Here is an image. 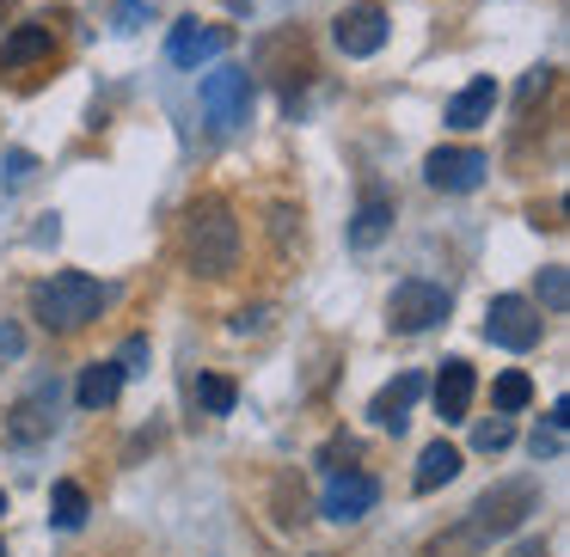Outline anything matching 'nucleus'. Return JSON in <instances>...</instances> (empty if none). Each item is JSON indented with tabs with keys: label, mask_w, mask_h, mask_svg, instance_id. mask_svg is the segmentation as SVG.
<instances>
[{
	"label": "nucleus",
	"mask_w": 570,
	"mask_h": 557,
	"mask_svg": "<svg viewBox=\"0 0 570 557\" xmlns=\"http://www.w3.org/2000/svg\"><path fill=\"white\" fill-rule=\"evenodd\" d=\"M105 300H111V288H99L87 270H56L50 282L31 288V319H38L43 331L68 337V331H80V325L99 319Z\"/></svg>",
	"instance_id": "f257e3e1"
},
{
	"label": "nucleus",
	"mask_w": 570,
	"mask_h": 557,
	"mask_svg": "<svg viewBox=\"0 0 570 557\" xmlns=\"http://www.w3.org/2000/svg\"><path fill=\"white\" fill-rule=\"evenodd\" d=\"M185 258L197 276H227L239 263V221L222 197H197L185 215Z\"/></svg>",
	"instance_id": "f03ea898"
},
{
	"label": "nucleus",
	"mask_w": 570,
	"mask_h": 557,
	"mask_svg": "<svg viewBox=\"0 0 570 557\" xmlns=\"http://www.w3.org/2000/svg\"><path fill=\"white\" fill-rule=\"evenodd\" d=\"M528 515H540V484L533 478H503L497 490H484L479 503H472L466 527L479 533V539H509Z\"/></svg>",
	"instance_id": "7ed1b4c3"
},
{
	"label": "nucleus",
	"mask_w": 570,
	"mask_h": 557,
	"mask_svg": "<svg viewBox=\"0 0 570 557\" xmlns=\"http://www.w3.org/2000/svg\"><path fill=\"white\" fill-rule=\"evenodd\" d=\"M448 312H454V295H448L442 282H399L393 300H386V325H393L399 337H423L435 331V325H448Z\"/></svg>",
	"instance_id": "20e7f679"
},
{
	"label": "nucleus",
	"mask_w": 570,
	"mask_h": 557,
	"mask_svg": "<svg viewBox=\"0 0 570 557\" xmlns=\"http://www.w3.org/2000/svg\"><path fill=\"white\" fill-rule=\"evenodd\" d=\"M197 105H203V123H209L215 136L239 129L252 117V74H246V68H234V62H222L215 74H203Z\"/></svg>",
	"instance_id": "39448f33"
},
{
	"label": "nucleus",
	"mask_w": 570,
	"mask_h": 557,
	"mask_svg": "<svg viewBox=\"0 0 570 557\" xmlns=\"http://www.w3.org/2000/svg\"><path fill=\"white\" fill-rule=\"evenodd\" d=\"M484 337H491L497 349H533L546 337V319H540V307L533 300H521V295H497L491 307H484Z\"/></svg>",
	"instance_id": "423d86ee"
},
{
	"label": "nucleus",
	"mask_w": 570,
	"mask_h": 557,
	"mask_svg": "<svg viewBox=\"0 0 570 557\" xmlns=\"http://www.w3.org/2000/svg\"><path fill=\"white\" fill-rule=\"evenodd\" d=\"M227 50H234V31H227V26H203V19H178L173 38H166V62H173V68L222 62Z\"/></svg>",
	"instance_id": "0eeeda50"
},
{
	"label": "nucleus",
	"mask_w": 570,
	"mask_h": 557,
	"mask_svg": "<svg viewBox=\"0 0 570 557\" xmlns=\"http://www.w3.org/2000/svg\"><path fill=\"white\" fill-rule=\"evenodd\" d=\"M56 398H62V386H56V380H38L13 410H7V435H13L19 447L50 441V429H56Z\"/></svg>",
	"instance_id": "6e6552de"
},
{
	"label": "nucleus",
	"mask_w": 570,
	"mask_h": 557,
	"mask_svg": "<svg viewBox=\"0 0 570 557\" xmlns=\"http://www.w3.org/2000/svg\"><path fill=\"white\" fill-rule=\"evenodd\" d=\"M484 172H491V160H484L479 148H435L430 160H423V178H430L435 190H448V197H466V190H479Z\"/></svg>",
	"instance_id": "1a4fd4ad"
},
{
	"label": "nucleus",
	"mask_w": 570,
	"mask_h": 557,
	"mask_svg": "<svg viewBox=\"0 0 570 557\" xmlns=\"http://www.w3.org/2000/svg\"><path fill=\"white\" fill-rule=\"evenodd\" d=\"M386 13L381 7H344V13L332 19V43L350 56V62H362V56H381V43H386Z\"/></svg>",
	"instance_id": "9d476101"
},
{
	"label": "nucleus",
	"mask_w": 570,
	"mask_h": 557,
	"mask_svg": "<svg viewBox=\"0 0 570 557\" xmlns=\"http://www.w3.org/2000/svg\"><path fill=\"white\" fill-rule=\"evenodd\" d=\"M374 503H381V484H374L368 471H344V466H337L332 484H325L320 515H325V520H362Z\"/></svg>",
	"instance_id": "9b49d317"
},
{
	"label": "nucleus",
	"mask_w": 570,
	"mask_h": 557,
	"mask_svg": "<svg viewBox=\"0 0 570 557\" xmlns=\"http://www.w3.org/2000/svg\"><path fill=\"white\" fill-rule=\"evenodd\" d=\"M472 392H479V374H472V361H466V356H448L442 374H435V386H430L435 417H442V422H466Z\"/></svg>",
	"instance_id": "f8f14e48"
},
{
	"label": "nucleus",
	"mask_w": 570,
	"mask_h": 557,
	"mask_svg": "<svg viewBox=\"0 0 570 557\" xmlns=\"http://www.w3.org/2000/svg\"><path fill=\"white\" fill-rule=\"evenodd\" d=\"M417 398H423V374H411V368H405L399 380H386L381 392L368 398V417L381 422V429H393V435H399V429H405V417H411V405H417Z\"/></svg>",
	"instance_id": "ddd939ff"
},
{
	"label": "nucleus",
	"mask_w": 570,
	"mask_h": 557,
	"mask_svg": "<svg viewBox=\"0 0 570 557\" xmlns=\"http://www.w3.org/2000/svg\"><path fill=\"white\" fill-rule=\"evenodd\" d=\"M386 233H393V197H386V190H362L356 215H350V246L374 251Z\"/></svg>",
	"instance_id": "4468645a"
},
{
	"label": "nucleus",
	"mask_w": 570,
	"mask_h": 557,
	"mask_svg": "<svg viewBox=\"0 0 570 557\" xmlns=\"http://www.w3.org/2000/svg\"><path fill=\"white\" fill-rule=\"evenodd\" d=\"M124 380H129V374L117 368V361H87L80 380H75V405L80 410H111L117 392H124Z\"/></svg>",
	"instance_id": "2eb2a0df"
},
{
	"label": "nucleus",
	"mask_w": 570,
	"mask_h": 557,
	"mask_svg": "<svg viewBox=\"0 0 570 557\" xmlns=\"http://www.w3.org/2000/svg\"><path fill=\"white\" fill-rule=\"evenodd\" d=\"M491 111H497V80H491V74H479L472 87H460L454 99H448V123H454V129L491 123Z\"/></svg>",
	"instance_id": "dca6fc26"
},
{
	"label": "nucleus",
	"mask_w": 570,
	"mask_h": 557,
	"mask_svg": "<svg viewBox=\"0 0 570 557\" xmlns=\"http://www.w3.org/2000/svg\"><path fill=\"white\" fill-rule=\"evenodd\" d=\"M460 478V447H448V441H430L417 454V471H411V490L417 496H430V490H442V484H454Z\"/></svg>",
	"instance_id": "f3484780"
},
{
	"label": "nucleus",
	"mask_w": 570,
	"mask_h": 557,
	"mask_svg": "<svg viewBox=\"0 0 570 557\" xmlns=\"http://www.w3.org/2000/svg\"><path fill=\"white\" fill-rule=\"evenodd\" d=\"M50 50H56L50 26H19L13 38L0 43V68H31V62H50Z\"/></svg>",
	"instance_id": "a211bd4d"
},
{
	"label": "nucleus",
	"mask_w": 570,
	"mask_h": 557,
	"mask_svg": "<svg viewBox=\"0 0 570 557\" xmlns=\"http://www.w3.org/2000/svg\"><path fill=\"white\" fill-rule=\"evenodd\" d=\"M87 515H92L87 490H80L75 478H62V484H56V490H50V520H56V527H62V533H75V527H87Z\"/></svg>",
	"instance_id": "6ab92c4d"
},
{
	"label": "nucleus",
	"mask_w": 570,
	"mask_h": 557,
	"mask_svg": "<svg viewBox=\"0 0 570 557\" xmlns=\"http://www.w3.org/2000/svg\"><path fill=\"white\" fill-rule=\"evenodd\" d=\"M197 405L209 410V417H227V410L239 405V386L227 380V374H203V380H197Z\"/></svg>",
	"instance_id": "aec40b11"
},
{
	"label": "nucleus",
	"mask_w": 570,
	"mask_h": 557,
	"mask_svg": "<svg viewBox=\"0 0 570 557\" xmlns=\"http://www.w3.org/2000/svg\"><path fill=\"white\" fill-rule=\"evenodd\" d=\"M564 422H570V405L558 398L552 417H546V429H533V459H558V454H564Z\"/></svg>",
	"instance_id": "412c9836"
},
{
	"label": "nucleus",
	"mask_w": 570,
	"mask_h": 557,
	"mask_svg": "<svg viewBox=\"0 0 570 557\" xmlns=\"http://www.w3.org/2000/svg\"><path fill=\"white\" fill-rule=\"evenodd\" d=\"M491 398H497L503 417H509V410H528L533 405V380H528V374H503V380L491 386Z\"/></svg>",
	"instance_id": "4be33fe9"
},
{
	"label": "nucleus",
	"mask_w": 570,
	"mask_h": 557,
	"mask_svg": "<svg viewBox=\"0 0 570 557\" xmlns=\"http://www.w3.org/2000/svg\"><path fill=\"white\" fill-rule=\"evenodd\" d=\"M540 307L546 312H564L570 307V270H564V263H546V270H540Z\"/></svg>",
	"instance_id": "5701e85b"
},
{
	"label": "nucleus",
	"mask_w": 570,
	"mask_h": 557,
	"mask_svg": "<svg viewBox=\"0 0 570 557\" xmlns=\"http://www.w3.org/2000/svg\"><path fill=\"white\" fill-rule=\"evenodd\" d=\"M479 551H484V539L466 527V520H460V527H448L442 539L430 545V557H479Z\"/></svg>",
	"instance_id": "b1692460"
},
{
	"label": "nucleus",
	"mask_w": 570,
	"mask_h": 557,
	"mask_svg": "<svg viewBox=\"0 0 570 557\" xmlns=\"http://www.w3.org/2000/svg\"><path fill=\"white\" fill-rule=\"evenodd\" d=\"M509 441H515L509 417H491V422H479V429H472V447H479V454H503Z\"/></svg>",
	"instance_id": "393cba45"
},
{
	"label": "nucleus",
	"mask_w": 570,
	"mask_h": 557,
	"mask_svg": "<svg viewBox=\"0 0 570 557\" xmlns=\"http://www.w3.org/2000/svg\"><path fill=\"white\" fill-rule=\"evenodd\" d=\"M31 172H38V160H31L26 148H13L7 153V190H19V185H31Z\"/></svg>",
	"instance_id": "a878e982"
},
{
	"label": "nucleus",
	"mask_w": 570,
	"mask_h": 557,
	"mask_svg": "<svg viewBox=\"0 0 570 557\" xmlns=\"http://www.w3.org/2000/svg\"><path fill=\"white\" fill-rule=\"evenodd\" d=\"M117 368H124V374H148V337H129L124 356H117Z\"/></svg>",
	"instance_id": "bb28decb"
},
{
	"label": "nucleus",
	"mask_w": 570,
	"mask_h": 557,
	"mask_svg": "<svg viewBox=\"0 0 570 557\" xmlns=\"http://www.w3.org/2000/svg\"><path fill=\"white\" fill-rule=\"evenodd\" d=\"M264 319H271V307H252V312L239 307L234 319H227V331H234V337H246V331H264Z\"/></svg>",
	"instance_id": "cd10ccee"
},
{
	"label": "nucleus",
	"mask_w": 570,
	"mask_h": 557,
	"mask_svg": "<svg viewBox=\"0 0 570 557\" xmlns=\"http://www.w3.org/2000/svg\"><path fill=\"white\" fill-rule=\"evenodd\" d=\"M546 87H552V68H533V74L521 80V105H533V99H540Z\"/></svg>",
	"instance_id": "c85d7f7f"
},
{
	"label": "nucleus",
	"mask_w": 570,
	"mask_h": 557,
	"mask_svg": "<svg viewBox=\"0 0 570 557\" xmlns=\"http://www.w3.org/2000/svg\"><path fill=\"white\" fill-rule=\"evenodd\" d=\"M141 19H148V7H141V0H124V7H117V31H136Z\"/></svg>",
	"instance_id": "c756f323"
},
{
	"label": "nucleus",
	"mask_w": 570,
	"mask_h": 557,
	"mask_svg": "<svg viewBox=\"0 0 570 557\" xmlns=\"http://www.w3.org/2000/svg\"><path fill=\"white\" fill-rule=\"evenodd\" d=\"M19 349H26V337H19V325H0V356L13 361Z\"/></svg>",
	"instance_id": "7c9ffc66"
},
{
	"label": "nucleus",
	"mask_w": 570,
	"mask_h": 557,
	"mask_svg": "<svg viewBox=\"0 0 570 557\" xmlns=\"http://www.w3.org/2000/svg\"><path fill=\"white\" fill-rule=\"evenodd\" d=\"M509 557H552V551H546L540 539H521V545H515V551H509Z\"/></svg>",
	"instance_id": "2f4dec72"
},
{
	"label": "nucleus",
	"mask_w": 570,
	"mask_h": 557,
	"mask_svg": "<svg viewBox=\"0 0 570 557\" xmlns=\"http://www.w3.org/2000/svg\"><path fill=\"white\" fill-rule=\"evenodd\" d=\"M0 515H7V490H0Z\"/></svg>",
	"instance_id": "473e14b6"
},
{
	"label": "nucleus",
	"mask_w": 570,
	"mask_h": 557,
	"mask_svg": "<svg viewBox=\"0 0 570 557\" xmlns=\"http://www.w3.org/2000/svg\"><path fill=\"white\" fill-rule=\"evenodd\" d=\"M0 557H7V545H0Z\"/></svg>",
	"instance_id": "72a5a7b5"
}]
</instances>
